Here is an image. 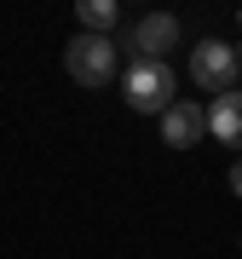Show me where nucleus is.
I'll use <instances>...</instances> for the list:
<instances>
[{"label": "nucleus", "instance_id": "8", "mask_svg": "<svg viewBox=\"0 0 242 259\" xmlns=\"http://www.w3.org/2000/svg\"><path fill=\"white\" fill-rule=\"evenodd\" d=\"M231 190H236V196H242V156H236V161H231Z\"/></svg>", "mask_w": 242, "mask_h": 259}, {"label": "nucleus", "instance_id": "7", "mask_svg": "<svg viewBox=\"0 0 242 259\" xmlns=\"http://www.w3.org/2000/svg\"><path fill=\"white\" fill-rule=\"evenodd\" d=\"M75 18H81V35H110V29L121 23V6L115 0H81Z\"/></svg>", "mask_w": 242, "mask_h": 259}, {"label": "nucleus", "instance_id": "5", "mask_svg": "<svg viewBox=\"0 0 242 259\" xmlns=\"http://www.w3.org/2000/svg\"><path fill=\"white\" fill-rule=\"evenodd\" d=\"M162 139H168L173 150L202 144V139H208V104H196V98H173L168 115H162Z\"/></svg>", "mask_w": 242, "mask_h": 259}, {"label": "nucleus", "instance_id": "3", "mask_svg": "<svg viewBox=\"0 0 242 259\" xmlns=\"http://www.w3.org/2000/svg\"><path fill=\"white\" fill-rule=\"evenodd\" d=\"M236 75H242V64H236V47H231V40L208 35L202 47H190V81L202 87V93H214V98L231 93Z\"/></svg>", "mask_w": 242, "mask_h": 259}, {"label": "nucleus", "instance_id": "2", "mask_svg": "<svg viewBox=\"0 0 242 259\" xmlns=\"http://www.w3.org/2000/svg\"><path fill=\"white\" fill-rule=\"evenodd\" d=\"M64 69L81 87H110L115 75H121V52H115L110 35H75L69 47H64Z\"/></svg>", "mask_w": 242, "mask_h": 259}, {"label": "nucleus", "instance_id": "1", "mask_svg": "<svg viewBox=\"0 0 242 259\" xmlns=\"http://www.w3.org/2000/svg\"><path fill=\"white\" fill-rule=\"evenodd\" d=\"M121 98H127V110H139V115H168L173 69L162 64V58H133V64L121 69Z\"/></svg>", "mask_w": 242, "mask_h": 259}, {"label": "nucleus", "instance_id": "10", "mask_svg": "<svg viewBox=\"0 0 242 259\" xmlns=\"http://www.w3.org/2000/svg\"><path fill=\"white\" fill-rule=\"evenodd\" d=\"M236 23H242V12H236Z\"/></svg>", "mask_w": 242, "mask_h": 259}, {"label": "nucleus", "instance_id": "4", "mask_svg": "<svg viewBox=\"0 0 242 259\" xmlns=\"http://www.w3.org/2000/svg\"><path fill=\"white\" fill-rule=\"evenodd\" d=\"M127 47H133V58H162V64H168V52L179 47V18L173 12H144V18L133 23Z\"/></svg>", "mask_w": 242, "mask_h": 259}, {"label": "nucleus", "instance_id": "9", "mask_svg": "<svg viewBox=\"0 0 242 259\" xmlns=\"http://www.w3.org/2000/svg\"><path fill=\"white\" fill-rule=\"evenodd\" d=\"M236 64H242V40H236Z\"/></svg>", "mask_w": 242, "mask_h": 259}, {"label": "nucleus", "instance_id": "6", "mask_svg": "<svg viewBox=\"0 0 242 259\" xmlns=\"http://www.w3.org/2000/svg\"><path fill=\"white\" fill-rule=\"evenodd\" d=\"M208 133H214L225 150H236V156H242V93H236V87L208 104Z\"/></svg>", "mask_w": 242, "mask_h": 259}]
</instances>
